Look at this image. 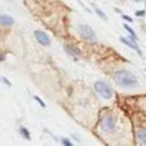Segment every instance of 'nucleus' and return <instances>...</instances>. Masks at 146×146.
<instances>
[{
    "instance_id": "1",
    "label": "nucleus",
    "mask_w": 146,
    "mask_h": 146,
    "mask_svg": "<svg viewBox=\"0 0 146 146\" xmlns=\"http://www.w3.org/2000/svg\"><path fill=\"white\" fill-rule=\"evenodd\" d=\"M114 81L122 87L131 88L137 86V78L135 74H132L128 71H118L114 73Z\"/></svg>"
},
{
    "instance_id": "2",
    "label": "nucleus",
    "mask_w": 146,
    "mask_h": 146,
    "mask_svg": "<svg viewBox=\"0 0 146 146\" xmlns=\"http://www.w3.org/2000/svg\"><path fill=\"white\" fill-rule=\"evenodd\" d=\"M94 87H95V91L101 98L111 99V96H113V88L110 87V85H108V83L104 82V81H98V82H95Z\"/></svg>"
},
{
    "instance_id": "3",
    "label": "nucleus",
    "mask_w": 146,
    "mask_h": 146,
    "mask_svg": "<svg viewBox=\"0 0 146 146\" xmlns=\"http://www.w3.org/2000/svg\"><path fill=\"white\" fill-rule=\"evenodd\" d=\"M78 30H80L81 36H82V37L85 38V40L91 41V42L96 41L95 32H94V30L90 27V26H87V25H81L80 27H78Z\"/></svg>"
},
{
    "instance_id": "4",
    "label": "nucleus",
    "mask_w": 146,
    "mask_h": 146,
    "mask_svg": "<svg viewBox=\"0 0 146 146\" xmlns=\"http://www.w3.org/2000/svg\"><path fill=\"white\" fill-rule=\"evenodd\" d=\"M114 127H115V118H114L113 115L104 117L103 123H101V128H103V131L110 132V131H113L114 129Z\"/></svg>"
},
{
    "instance_id": "5",
    "label": "nucleus",
    "mask_w": 146,
    "mask_h": 146,
    "mask_svg": "<svg viewBox=\"0 0 146 146\" xmlns=\"http://www.w3.org/2000/svg\"><path fill=\"white\" fill-rule=\"evenodd\" d=\"M35 36H36V40H37L41 45H44V46H49V45H50V37H49L45 32L37 30V31H35Z\"/></svg>"
},
{
    "instance_id": "6",
    "label": "nucleus",
    "mask_w": 146,
    "mask_h": 146,
    "mask_svg": "<svg viewBox=\"0 0 146 146\" xmlns=\"http://www.w3.org/2000/svg\"><path fill=\"white\" fill-rule=\"evenodd\" d=\"M64 50L67 51V54L73 55V56H81L82 55V51H81L80 49L76 48V46H73V45H68V44L64 45Z\"/></svg>"
},
{
    "instance_id": "7",
    "label": "nucleus",
    "mask_w": 146,
    "mask_h": 146,
    "mask_svg": "<svg viewBox=\"0 0 146 146\" xmlns=\"http://www.w3.org/2000/svg\"><path fill=\"white\" fill-rule=\"evenodd\" d=\"M121 41L123 44H126L127 46H129L131 49H133V50H136L139 54H141V50H140V48L137 46V44H136V41L133 40V38H131V40H128V38H126V37H121Z\"/></svg>"
},
{
    "instance_id": "8",
    "label": "nucleus",
    "mask_w": 146,
    "mask_h": 146,
    "mask_svg": "<svg viewBox=\"0 0 146 146\" xmlns=\"http://www.w3.org/2000/svg\"><path fill=\"white\" fill-rule=\"evenodd\" d=\"M0 23H1L4 27H10V26H13V23H14V19L8 14H1L0 15Z\"/></svg>"
},
{
    "instance_id": "9",
    "label": "nucleus",
    "mask_w": 146,
    "mask_h": 146,
    "mask_svg": "<svg viewBox=\"0 0 146 146\" xmlns=\"http://www.w3.org/2000/svg\"><path fill=\"white\" fill-rule=\"evenodd\" d=\"M137 139L141 144L146 145V128H142V129H139L137 131Z\"/></svg>"
},
{
    "instance_id": "10",
    "label": "nucleus",
    "mask_w": 146,
    "mask_h": 146,
    "mask_svg": "<svg viewBox=\"0 0 146 146\" xmlns=\"http://www.w3.org/2000/svg\"><path fill=\"white\" fill-rule=\"evenodd\" d=\"M19 133L22 135V136L25 137L26 140H30L31 139V137H30V132H28L27 129L25 128V127H21V128H19Z\"/></svg>"
},
{
    "instance_id": "11",
    "label": "nucleus",
    "mask_w": 146,
    "mask_h": 146,
    "mask_svg": "<svg viewBox=\"0 0 146 146\" xmlns=\"http://www.w3.org/2000/svg\"><path fill=\"white\" fill-rule=\"evenodd\" d=\"M124 28H126V30H127V31H128V32H129V33H131V36H132V37H133V38H135V40H136V41H137V36H136V33H135V31H133V30H132V28H131V27H129V26H128V25H124Z\"/></svg>"
},
{
    "instance_id": "12",
    "label": "nucleus",
    "mask_w": 146,
    "mask_h": 146,
    "mask_svg": "<svg viewBox=\"0 0 146 146\" xmlns=\"http://www.w3.org/2000/svg\"><path fill=\"white\" fill-rule=\"evenodd\" d=\"M95 12L98 13V15H99V17H100V18H103V19H106V15L104 14V12H103V10H101V9H99L98 7L95 8Z\"/></svg>"
},
{
    "instance_id": "13",
    "label": "nucleus",
    "mask_w": 146,
    "mask_h": 146,
    "mask_svg": "<svg viewBox=\"0 0 146 146\" xmlns=\"http://www.w3.org/2000/svg\"><path fill=\"white\" fill-rule=\"evenodd\" d=\"M35 100H36V101H37V103H38V104H40V105H41V106H42V108H45V106H46V105H45V103H44V101H42V100H41V99H40V98H38V96H35Z\"/></svg>"
},
{
    "instance_id": "14",
    "label": "nucleus",
    "mask_w": 146,
    "mask_h": 146,
    "mask_svg": "<svg viewBox=\"0 0 146 146\" xmlns=\"http://www.w3.org/2000/svg\"><path fill=\"white\" fill-rule=\"evenodd\" d=\"M62 144H63V145H67V146H72V142L69 141V140H67V139H63V140H62Z\"/></svg>"
},
{
    "instance_id": "15",
    "label": "nucleus",
    "mask_w": 146,
    "mask_h": 146,
    "mask_svg": "<svg viewBox=\"0 0 146 146\" xmlns=\"http://www.w3.org/2000/svg\"><path fill=\"white\" fill-rule=\"evenodd\" d=\"M136 15L137 17H142V15H145V10H139V12H136Z\"/></svg>"
},
{
    "instance_id": "16",
    "label": "nucleus",
    "mask_w": 146,
    "mask_h": 146,
    "mask_svg": "<svg viewBox=\"0 0 146 146\" xmlns=\"http://www.w3.org/2000/svg\"><path fill=\"white\" fill-rule=\"evenodd\" d=\"M122 17H123V19L128 21V22H132V18H131V17H128V15H122Z\"/></svg>"
},
{
    "instance_id": "17",
    "label": "nucleus",
    "mask_w": 146,
    "mask_h": 146,
    "mask_svg": "<svg viewBox=\"0 0 146 146\" xmlns=\"http://www.w3.org/2000/svg\"><path fill=\"white\" fill-rule=\"evenodd\" d=\"M3 82H5V83H7V86H10V85H12V83H10L9 81H8L5 77H3Z\"/></svg>"
}]
</instances>
